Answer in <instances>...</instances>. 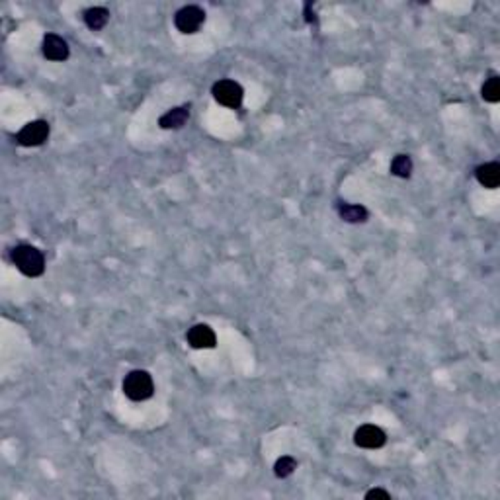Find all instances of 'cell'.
I'll list each match as a JSON object with an SVG mask.
<instances>
[{
  "mask_svg": "<svg viewBox=\"0 0 500 500\" xmlns=\"http://www.w3.org/2000/svg\"><path fill=\"white\" fill-rule=\"evenodd\" d=\"M475 176L481 186L488 188V190H495V188H499L500 184V164L499 163L481 164V166H477Z\"/></svg>",
  "mask_w": 500,
  "mask_h": 500,
  "instance_id": "8fae6325",
  "label": "cell"
},
{
  "mask_svg": "<svg viewBox=\"0 0 500 500\" xmlns=\"http://www.w3.org/2000/svg\"><path fill=\"white\" fill-rule=\"evenodd\" d=\"M51 127L45 120H36V122H30L25 124L18 135H16V141L22 145V147H39L43 145L47 137H49Z\"/></svg>",
  "mask_w": 500,
  "mask_h": 500,
  "instance_id": "277c9868",
  "label": "cell"
},
{
  "mask_svg": "<svg viewBox=\"0 0 500 500\" xmlns=\"http://www.w3.org/2000/svg\"><path fill=\"white\" fill-rule=\"evenodd\" d=\"M385 442H387L385 432L375 424L360 426L354 434V444L363 450H377V448L385 446Z\"/></svg>",
  "mask_w": 500,
  "mask_h": 500,
  "instance_id": "8992f818",
  "label": "cell"
},
{
  "mask_svg": "<svg viewBox=\"0 0 500 500\" xmlns=\"http://www.w3.org/2000/svg\"><path fill=\"white\" fill-rule=\"evenodd\" d=\"M188 120H190V106H178V108H172V110L163 113L161 120H159V125L163 129H180V127L186 125Z\"/></svg>",
  "mask_w": 500,
  "mask_h": 500,
  "instance_id": "30bf717a",
  "label": "cell"
},
{
  "mask_svg": "<svg viewBox=\"0 0 500 500\" xmlns=\"http://www.w3.org/2000/svg\"><path fill=\"white\" fill-rule=\"evenodd\" d=\"M391 174L397 178H411L413 174V159L409 155H397L391 163Z\"/></svg>",
  "mask_w": 500,
  "mask_h": 500,
  "instance_id": "4fadbf2b",
  "label": "cell"
},
{
  "mask_svg": "<svg viewBox=\"0 0 500 500\" xmlns=\"http://www.w3.org/2000/svg\"><path fill=\"white\" fill-rule=\"evenodd\" d=\"M295 469H297V462L291 455H282L274 465V475L277 479H288L295 473Z\"/></svg>",
  "mask_w": 500,
  "mask_h": 500,
  "instance_id": "5bb4252c",
  "label": "cell"
},
{
  "mask_svg": "<svg viewBox=\"0 0 500 500\" xmlns=\"http://www.w3.org/2000/svg\"><path fill=\"white\" fill-rule=\"evenodd\" d=\"M84 18V24H87L88 30L92 32H100L106 27V24L110 22V10L104 8V6H94V8H88L82 14Z\"/></svg>",
  "mask_w": 500,
  "mask_h": 500,
  "instance_id": "7c38bea8",
  "label": "cell"
},
{
  "mask_svg": "<svg viewBox=\"0 0 500 500\" xmlns=\"http://www.w3.org/2000/svg\"><path fill=\"white\" fill-rule=\"evenodd\" d=\"M12 262L27 277H38L45 272L43 252L32 245H18L12 250Z\"/></svg>",
  "mask_w": 500,
  "mask_h": 500,
  "instance_id": "6da1fadb",
  "label": "cell"
},
{
  "mask_svg": "<svg viewBox=\"0 0 500 500\" xmlns=\"http://www.w3.org/2000/svg\"><path fill=\"white\" fill-rule=\"evenodd\" d=\"M212 94L215 100L219 102L221 106L225 108H240L242 98H245V90L242 87L231 80V78H223V80H217L212 88Z\"/></svg>",
  "mask_w": 500,
  "mask_h": 500,
  "instance_id": "3957f363",
  "label": "cell"
},
{
  "mask_svg": "<svg viewBox=\"0 0 500 500\" xmlns=\"http://www.w3.org/2000/svg\"><path fill=\"white\" fill-rule=\"evenodd\" d=\"M41 53L49 61H67L71 49H69L67 39H62L57 34H47L43 38V43H41Z\"/></svg>",
  "mask_w": 500,
  "mask_h": 500,
  "instance_id": "ba28073f",
  "label": "cell"
},
{
  "mask_svg": "<svg viewBox=\"0 0 500 500\" xmlns=\"http://www.w3.org/2000/svg\"><path fill=\"white\" fill-rule=\"evenodd\" d=\"M372 499L391 500V495H389L387 490H383V488H372V490H367V492H365V500H372Z\"/></svg>",
  "mask_w": 500,
  "mask_h": 500,
  "instance_id": "2e32d148",
  "label": "cell"
},
{
  "mask_svg": "<svg viewBox=\"0 0 500 500\" xmlns=\"http://www.w3.org/2000/svg\"><path fill=\"white\" fill-rule=\"evenodd\" d=\"M124 393L127 399L135 400V402L150 399L152 393H155V383H152V377H150L149 372L133 370V372L125 375Z\"/></svg>",
  "mask_w": 500,
  "mask_h": 500,
  "instance_id": "7a4b0ae2",
  "label": "cell"
},
{
  "mask_svg": "<svg viewBox=\"0 0 500 500\" xmlns=\"http://www.w3.org/2000/svg\"><path fill=\"white\" fill-rule=\"evenodd\" d=\"M337 212L338 215H340V219L346 221V223H365L367 217H370V212H367L363 205H358V203H346V201H338Z\"/></svg>",
  "mask_w": 500,
  "mask_h": 500,
  "instance_id": "9c48e42d",
  "label": "cell"
},
{
  "mask_svg": "<svg viewBox=\"0 0 500 500\" xmlns=\"http://www.w3.org/2000/svg\"><path fill=\"white\" fill-rule=\"evenodd\" d=\"M481 96L483 100L497 104L500 100V78L499 76H490L487 82L481 88Z\"/></svg>",
  "mask_w": 500,
  "mask_h": 500,
  "instance_id": "9a60e30c",
  "label": "cell"
},
{
  "mask_svg": "<svg viewBox=\"0 0 500 500\" xmlns=\"http://www.w3.org/2000/svg\"><path fill=\"white\" fill-rule=\"evenodd\" d=\"M186 340L194 350H212V348H215V342H217L213 328L207 325L192 326L188 330Z\"/></svg>",
  "mask_w": 500,
  "mask_h": 500,
  "instance_id": "52a82bcc",
  "label": "cell"
},
{
  "mask_svg": "<svg viewBox=\"0 0 500 500\" xmlns=\"http://www.w3.org/2000/svg\"><path fill=\"white\" fill-rule=\"evenodd\" d=\"M205 22V12L200 6H184L174 14V25L180 34H196Z\"/></svg>",
  "mask_w": 500,
  "mask_h": 500,
  "instance_id": "5b68a950",
  "label": "cell"
}]
</instances>
